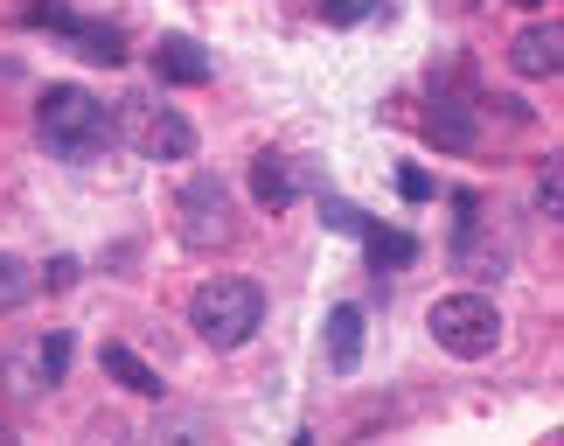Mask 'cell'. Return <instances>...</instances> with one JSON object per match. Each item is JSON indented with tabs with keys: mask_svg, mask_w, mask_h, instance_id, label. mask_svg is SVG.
Masks as SVG:
<instances>
[{
	"mask_svg": "<svg viewBox=\"0 0 564 446\" xmlns=\"http://www.w3.org/2000/svg\"><path fill=\"white\" fill-rule=\"evenodd\" d=\"M370 0H321V21H362Z\"/></svg>",
	"mask_w": 564,
	"mask_h": 446,
	"instance_id": "obj_19",
	"label": "cell"
},
{
	"mask_svg": "<svg viewBox=\"0 0 564 446\" xmlns=\"http://www.w3.org/2000/svg\"><path fill=\"white\" fill-rule=\"evenodd\" d=\"M63 35L77 42L84 63H105V70H112V63H126V29H112V21H70Z\"/></svg>",
	"mask_w": 564,
	"mask_h": 446,
	"instance_id": "obj_10",
	"label": "cell"
},
{
	"mask_svg": "<svg viewBox=\"0 0 564 446\" xmlns=\"http://www.w3.org/2000/svg\"><path fill=\"white\" fill-rule=\"evenodd\" d=\"M140 146H147V161H188L195 154V126L182 112H154L140 126Z\"/></svg>",
	"mask_w": 564,
	"mask_h": 446,
	"instance_id": "obj_8",
	"label": "cell"
},
{
	"mask_svg": "<svg viewBox=\"0 0 564 446\" xmlns=\"http://www.w3.org/2000/svg\"><path fill=\"white\" fill-rule=\"evenodd\" d=\"M425 328H432V342L446 356H460V363H481V356L502 349V307H495L488 293H446V301H432Z\"/></svg>",
	"mask_w": 564,
	"mask_h": 446,
	"instance_id": "obj_3",
	"label": "cell"
},
{
	"mask_svg": "<svg viewBox=\"0 0 564 446\" xmlns=\"http://www.w3.org/2000/svg\"><path fill=\"white\" fill-rule=\"evenodd\" d=\"M21 21H29V29H70V8H63V0H29V14H21Z\"/></svg>",
	"mask_w": 564,
	"mask_h": 446,
	"instance_id": "obj_16",
	"label": "cell"
},
{
	"mask_svg": "<svg viewBox=\"0 0 564 446\" xmlns=\"http://www.w3.org/2000/svg\"><path fill=\"white\" fill-rule=\"evenodd\" d=\"M70 280H77V259H50V272H42V286H56V293L70 286Z\"/></svg>",
	"mask_w": 564,
	"mask_h": 446,
	"instance_id": "obj_21",
	"label": "cell"
},
{
	"mask_svg": "<svg viewBox=\"0 0 564 446\" xmlns=\"http://www.w3.org/2000/svg\"><path fill=\"white\" fill-rule=\"evenodd\" d=\"M175 230L188 251H216L237 238V203L224 175H188V188L175 196Z\"/></svg>",
	"mask_w": 564,
	"mask_h": 446,
	"instance_id": "obj_4",
	"label": "cell"
},
{
	"mask_svg": "<svg viewBox=\"0 0 564 446\" xmlns=\"http://www.w3.org/2000/svg\"><path fill=\"white\" fill-rule=\"evenodd\" d=\"M356 238H362V251H370V265H377V272H383V265H411V259H419V244H411L404 230H383V224H370V217H362Z\"/></svg>",
	"mask_w": 564,
	"mask_h": 446,
	"instance_id": "obj_13",
	"label": "cell"
},
{
	"mask_svg": "<svg viewBox=\"0 0 564 446\" xmlns=\"http://www.w3.org/2000/svg\"><path fill=\"white\" fill-rule=\"evenodd\" d=\"M35 293V272L14 259V251H0V314H14L21 301H29Z\"/></svg>",
	"mask_w": 564,
	"mask_h": 446,
	"instance_id": "obj_14",
	"label": "cell"
},
{
	"mask_svg": "<svg viewBox=\"0 0 564 446\" xmlns=\"http://www.w3.org/2000/svg\"><path fill=\"white\" fill-rule=\"evenodd\" d=\"M321 217H328L335 230H362V209H356V203H341V196H328V203H321Z\"/></svg>",
	"mask_w": 564,
	"mask_h": 446,
	"instance_id": "obj_17",
	"label": "cell"
},
{
	"mask_svg": "<svg viewBox=\"0 0 564 446\" xmlns=\"http://www.w3.org/2000/svg\"><path fill=\"white\" fill-rule=\"evenodd\" d=\"M258 322H265V293H258L251 280H209V286H195V301H188V328L203 335L209 349H245Z\"/></svg>",
	"mask_w": 564,
	"mask_h": 446,
	"instance_id": "obj_2",
	"label": "cell"
},
{
	"mask_svg": "<svg viewBox=\"0 0 564 446\" xmlns=\"http://www.w3.org/2000/svg\"><path fill=\"white\" fill-rule=\"evenodd\" d=\"M516 8H544V0H516Z\"/></svg>",
	"mask_w": 564,
	"mask_h": 446,
	"instance_id": "obj_22",
	"label": "cell"
},
{
	"mask_svg": "<svg viewBox=\"0 0 564 446\" xmlns=\"http://www.w3.org/2000/svg\"><path fill=\"white\" fill-rule=\"evenodd\" d=\"M251 196L265 203V209H293L300 203V167L286 154H258L251 161Z\"/></svg>",
	"mask_w": 564,
	"mask_h": 446,
	"instance_id": "obj_7",
	"label": "cell"
},
{
	"mask_svg": "<svg viewBox=\"0 0 564 446\" xmlns=\"http://www.w3.org/2000/svg\"><path fill=\"white\" fill-rule=\"evenodd\" d=\"M398 188H404V203H425V196H432V175H425V167H404Z\"/></svg>",
	"mask_w": 564,
	"mask_h": 446,
	"instance_id": "obj_20",
	"label": "cell"
},
{
	"mask_svg": "<svg viewBox=\"0 0 564 446\" xmlns=\"http://www.w3.org/2000/svg\"><path fill=\"white\" fill-rule=\"evenodd\" d=\"M425 133L446 146V154H467V146H481V126H474V105L460 98H440V112L425 119Z\"/></svg>",
	"mask_w": 564,
	"mask_h": 446,
	"instance_id": "obj_9",
	"label": "cell"
},
{
	"mask_svg": "<svg viewBox=\"0 0 564 446\" xmlns=\"http://www.w3.org/2000/svg\"><path fill=\"white\" fill-rule=\"evenodd\" d=\"M35 133L63 161H98L105 146H112V112H105L84 84H50V91L35 98Z\"/></svg>",
	"mask_w": 564,
	"mask_h": 446,
	"instance_id": "obj_1",
	"label": "cell"
},
{
	"mask_svg": "<svg viewBox=\"0 0 564 446\" xmlns=\"http://www.w3.org/2000/svg\"><path fill=\"white\" fill-rule=\"evenodd\" d=\"M536 203H544L551 217H557V209H564V182H557V161L544 167V182H536Z\"/></svg>",
	"mask_w": 564,
	"mask_h": 446,
	"instance_id": "obj_18",
	"label": "cell"
},
{
	"mask_svg": "<svg viewBox=\"0 0 564 446\" xmlns=\"http://www.w3.org/2000/svg\"><path fill=\"white\" fill-rule=\"evenodd\" d=\"M509 63H516V77H557L564 70V29H557V21L523 29L509 42Z\"/></svg>",
	"mask_w": 564,
	"mask_h": 446,
	"instance_id": "obj_5",
	"label": "cell"
},
{
	"mask_svg": "<svg viewBox=\"0 0 564 446\" xmlns=\"http://www.w3.org/2000/svg\"><path fill=\"white\" fill-rule=\"evenodd\" d=\"M154 77L161 84H209V50L195 35H161L154 42Z\"/></svg>",
	"mask_w": 564,
	"mask_h": 446,
	"instance_id": "obj_6",
	"label": "cell"
},
{
	"mask_svg": "<svg viewBox=\"0 0 564 446\" xmlns=\"http://www.w3.org/2000/svg\"><path fill=\"white\" fill-rule=\"evenodd\" d=\"M0 439H8V418H0Z\"/></svg>",
	"mask_w": 564,
	"mask_h": 446,
	"instance_id": "obj_23",
	"label": "cell"
},
{
	"mask_svg": "<svg viewBox=\"0 0 564 446\" xmlns=\"http://www.w3.org/2000/svg\"><path fill=\"white\" fill-rule=\"evenodd\" d=\"M328 363L349 377L362 363V307H335L328 314Z\"/></svg>",
	"mask_w": 564,
	"mask_h": 446,
	"instance_id": "obj_11",
	"label": "cell"
},
{
	"mask_svg": "<svg viewBox=\"0 0 564 446\" xmlns=\"http://www.w3.org/2000/svg\"><path fill=\"white\" fill-rule=\"evenodd\" d=\"M98 363H105V377H119V384L133 391V398H161V377L147 370V363H140V356L126 349V342H105V356H98Z\"/></svg>",
	"mask_w": 564,
	"mask_h": 446,
	"instance_id": "obj_12",
	"label": "cell"
},
{
	"mask_svg": "<svg viewBox=\"0 0 564 446\" xmlns=\"http://www.w3.org/2000/svg\"><path fill=\"white\" fill-rule=\"evenodd\" d=\"M35 363H42V377H50V384H63V370H70V335H50V342H42V356H35Z\"/></svg>",
	"mask_w": 564,
	"mask_h": 446,
	"instance_id": "obj_15",
	"label": "cell"
}]
</instances>
